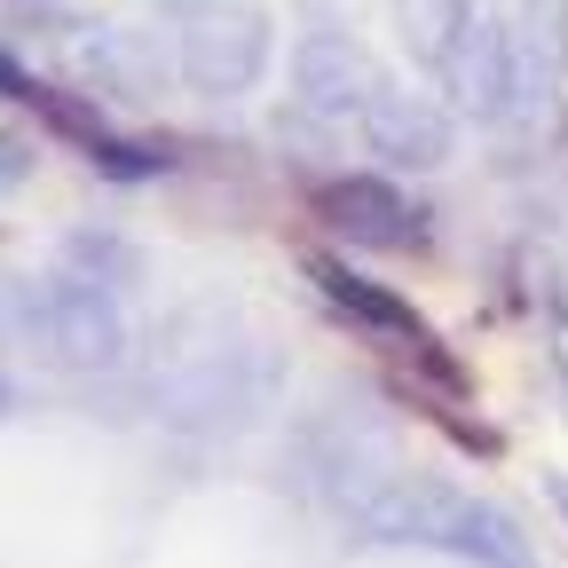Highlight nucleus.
I'll return each instance as SVG.
<instances>
[{
	"label": "nucleus",
	"instance_id": "nucleus-11",
	"mask_svg": "<svg viewBox=\"0 0 568 568\" xmlns=\"http://www.w3.org/2000/svg\"><path fill=\"white\" fill-rule=\"evenodd\" d=\"M0 410H9V379H0Z\"/></svg>",
	"mask_w": 568,
	"mask_h": 568
},
{
	"label": "nucleus",
	"instance_id": "nucleus-6",
	"mask_svg": "<svg viewBox=\"0 0 568 568\" xmlns=\"http://www.w3.org/2000/svg\"><path fill=\"white\" fill-rule=\"evenodd\" d=\"M261 63H268V32H261V17H245V9H205V17L182 32V71H190L205 95L253 88Z\"/></svg>",
	"mask_w": 568,
	"mask_h": 568
},
{
	"label": "nucleus",
	"instance_id": "nucleus-9",
	"mask_svg": "<svg viewBox=\"0 0 568 568\" xmlns=\"http://www.w3.org/2000/svg\"><path fill=\"white\" fill-rule=\"evenodd\" d=\"M395 17H403V40L426 71H450V55L474 24V0H395Z\"/></svg>",
	"mask_w": 568,
	"mask_h": 568
},
{
	"label": "nucleus",
	"instance_id": "nucleus-3",
	"mask_svg": "<svg viewBox=\"0 0 568 568\" xmlns=\"http://www.w3.org/2000/svg\"><path fill=\"white\" fill-rule=\"evenodd\" d=\"M443 80L466 95V111H474V119H489V126H497V119H514V111L537 95V63H529V48H521V32H514V24L474 17Z\"/></svg>",
	"mask_w": 568,
	"mask_h": 568
},
{
	"label": "nucleus",
	"instance_id": "nucleus-10",
	"mask_svg": "<svg viewBox=\"0 0 568 568\" xmlns=\"http://www.w3.org/2000/svg\"><path fill=\"white\" fill-rule=\"evenodd\" d=\"M552 506H560V514H568V474H552Z\"/></svg>",
	"mask_w": 568,
	"mask_h": 568
},
{
	"label": "nucleus",
	"instance_id": "nucleus-1",
	"mask_svg": "<svg viewBox=\"0 0 568 568\" xmlns=\"http://www.w3.org/2000/svg\"><path fill=\"white\" fill-rule=\"evenodd\" d=\"M24 332L63 372H119L126 364L119 284H95V276H40L24 293Z\"/></svg>",
	"mask_w": 568,
	"mask_h": 568
},
{
	"label": "nucleus",
	"instance_id": "nucleus-4",
	"mask_svg": "<svg viewBox=\"0 0 568 568\" xmlns=\"http://www.w3.org/2000/svg\"><path fill=\"white\" fill-rule=\"evenodd\" d=\"M316 222L339 230L347 245H364V253H410V245H426L418 205H410L395 182H379V174H339V182H324V190H316Z\"/></svg>",
	"mask_w": 568,
	"mask_h": 568
},
{
	"label": "nucleus",
	"instance_id": "nucleus-2",
	"mask_svg": "<svg viewBox=\"0 0 568 568\" xmlns=\"http://www.w3.org/2000/svg\"><path fill=\"white\" fill-rule=\"evenodd\" d=\"M0 95L9 103H24L32 119H48L63 142H80L88 151V166H103L111 182H151V174H166V151L159 142H134V134H119L95 103H80V95H63V88H48V80H32L24 63H9L0 55Z\"/></svg>",
	"mask_w": 568,
	"mask_h": 568
},
{
	"label": "nucleus",
	"instance_id": "nucleus-7",
	"mask_svg": "<svg viewBox=\"0 0 568 568\" xmlns=\"http://www.w3.org/2000/svg\"><path fill=\"white\" fill-rule=\"evenodd\" d=\"M355 126H364V142H372L387 166H443L450 159V119L426 103V95L395 88V80L372 88V103L355 111Z\"/></svg>",
	"mask_w": 568,
	"mask_h": 568
},
{
	"label": "nucleus",
	"instance_id": "nucleus-8",
	"mask_svg": "<svg viewBox=\"0 0 568 568\" xmlns=\"http://www.w3.org/2000/svg\"><path fill=\"white\" fill-rule=\"evenodd\" d=\"M293 80H301L308 111H324V119H355V111L372 103V88H379V63L355 48L347 32H308L301 55H293Z\"/></svg>",
	"mask_w": 568,
	"mask_h": 568
},
{
	"label": "nucleus",
	"instance_id": "nucleus-5",
	"mask_svg": "<svg viewBox=\"0 0 568 568\" xmlns=\"http://www.w3.org/2000/svg\"><path fill=\"white\" fill-rule=\"evenodd\" d=\"M308 284L347 316V324H364V332H379V339H395L403 355H426L443 379H450V364H443V347H435V332H426V316L403 301V293H387V284H372L364 268H347L339 253H316L308 261Z\"/></svg>",
	"mask_w": 568,
	"mask_h": 568
}]
</instances>
